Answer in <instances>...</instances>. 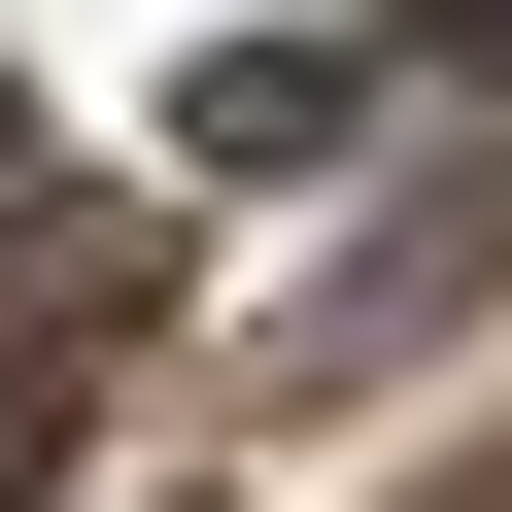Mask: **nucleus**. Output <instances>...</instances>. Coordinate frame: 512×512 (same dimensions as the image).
I'll return each mask as SVG.
<instances>
[{
  "mask_svg": "<svg viewBox=\"0 0 512 512\" xmlns=\"http://www.w3.org/2000/svg\"><path fill=\"white\" fill-rule=\"evenodd\" d=\"M444 35H512V0H444Z\"/></svg>",
  "mask_w": 512,
  "mask_h": 512,
  "instance_id": "nucleus-5",
  "label": "nucleus"
},
{
  "mask_svg": "<svg viewBox=\"0 0 512 512\" xmlns=\"http://www.w3.org/2000/svg\"><path fill=\"white\" fill-rule=\"evenodd\" d=\"M35 478H69V376H35V342H0V512H35Z\"/></svg>",
  "mask_w": 512,
  "mask_h": 512,
  "instance_id": "nucleus-3",
  "label": "nucleus"
},
{
  "mask_svg": "<svg viewBox=\"0 0 512 512\" xmlns=\"http://www.w3.org/2000/svg\"><path fill=\"white\" fill-rule=\"evenodd\" d=\"M478 274H512V171H444V205H410V239H376V274H342V308H308V376H410V342H444V308H478Z\"/></svg>",
  "mask_w": 512,
  "mask_h": 512,
  "instance_id": "nucleus-2",
  "label": "nucleus"
},
{
  "mask_svg": "<svg viewBox=\"0 0 512 512\" xmlns=\"http://www.w3.org/2000/svg\"><path fill=\"white\" fill-rule=\"evenodd\" d=\"M342 137H376L342 35H205V69H171V171H342Z\"/></svg>",
  "mask_w": 512,
  "mask_h": 512,
  "instance_id": "nucleus-1",
  "label": "nucleus"
},
{
  "mask_svg": "<svg viewBox=\"0 0 512 512\" xmlns=\"http://www.w3.org/2000/svg\"><path fill=\"white\" fill-rule=\"evenodd\" d=\"M0 205H35V103H0Z\"/></svg>",
  "mask_w": 512,
  "mask_h": 512,
  "instance_id": "nucleus-4",
  "label": "nucleus"
}]
</instances>
